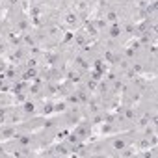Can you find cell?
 <instances>
[{"label": "cell", "instance_id": "6da1fadb", "mask_svg": "<svg viewBox=\"0 0 158 158\" xmlns=\"http://www.w3.org/2000/svg\"><path fill=\"white\" fill-rule=\"evenodd\" d=\"M6 156H10V154H8V151H6L4 141H0V158H6Z\"/></svg>", "mask_w": 158, "mask_h": 158}]
</instances>
